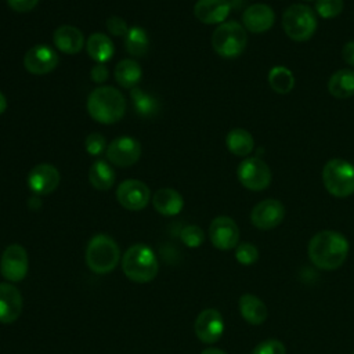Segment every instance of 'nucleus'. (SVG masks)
Wrapping results in <instances>:
<instances>
[{"instance_id":"f257e3e1","label":"nucleus","mask_w":354,"mask_h":354,"mask_svg":"<svg viewBox=\"0 0 354 354\" xmlns=\"http://www.w3.org/2000/svg\"><path fill=\"white\" fill-rule=\"evenodd\" d=\"M307 253L315 267L332 271L344 263L348 254V242L343 234L324 230L310 239Z\"/></svg>"},{"instance_id":"f03ea898","label":"nucleus","mask_w":354,"mask_h":354,"mask_svg":"<svg viewBox=\"0 0 354 354\" xmlns=\"http://www.w3.org/2000/svg\"><path fill=\"white\" fill-rule=\"evenodd\" d=\"M87 111L95 122L112 124L124 116L126 100L115 87L100 86L88 94Z\"/></svg>"},{"instance_id":"7ed1b4c3","label":"nucleus","mask_w":354,"mask_h":354,"mask_svg":"<svg viewBox=\"0 0 354 354\" xmlns=\"http://www.w3.org/2000/svg\"><path fill=\"white\" fill-rule=\"evenodd\" d=\"M122 268L130 281L138 283L151 282L159 271L158 259L153 250L145 243H134L124 252Z\"/></svg>"},{"instance_id":"20e7f679","label":"nucleus","mask_w":354,"mask_h":354,"mask_svg":"<svg viewBox=\"0 0 354 354\" xmlns=\"http://www.w3.org/2000/svg\"><path fill=\"white\" fill-rule=\"evenodd\" d=\"M118 243L105 234L94 235L86 248V264L95 274L111 272L119 263Z\"/></svg>"},{"instance_id":"39448f33","label":"nucleus","mask_w":354,"mask_h":354,"mask_svg":"<svg viewBox=\"0 0 354 354\" xmlns=\"http://www.w3.org/2000/svg\"><path fill=\"white\" fill-rule=\"evenodd\" d=\"M317 14L306 4H292L282 14V28L293 41H307L317 30Z\"/></svg>"},{"instance_id":"423d86ee","label":"nucleus","mask_w":354,"mask_h":354,"mask_svg":"<svg viewBox=\"0 0 354 354\" xmlns=\"http://www.w3.org/2000/svg\"><path fill=\"white\" fill-rule=\"evenodd\" d=\"M322 183L326 191L336 198L354 194V165L346 159H329L322 169Z\"/></svg>"},{"instance_id":"0eeeda50","label":"nucleus","mask_w":354,"mask_h":354,"mask_svg":"<svg viewBox=\"0 0 354 354\" xmlns=\"http://www.w3.org/2000/svg\"><path fill=\"white\" fill-rule=\"evenodd\" d=\"M246 44V29L236 21L223 22L213 30L212 47L223 58H235L241 55Z\"/></svg>"},{"instance_id":"6e6552de","label":"nucleus","mask_w":354,"mask_h":354,"mask_svg":"<svg viewBox=\"0 0 354 354\" xmlns=\"http://www.w3.org/2000/svg\"><path fill=\"white\" fill-rule=\"evenodd\" d=\"M239 183L250 191H263L271 183V170L268 165L257 156L243 159L236 169Z\"/></svg>"},{"instance_id":"1a4fd4ad","label":"nucleus","mask_w":354,"mask_h":354,"mask_svg":"<svg viewBox=\"0 0 354 354\" xmlns=\"http://www.w3.org/2000/svg\"><path fill=\"white\" fill-rule=\"evenodd\" d=\"M29 270V259L25 248L19 243L7 246L0 259L1 275L10 282L22 281Z\"/></svg>"},{"instance_id":"9d476101","label":"nucleus","mask_w":354,"mask_h":354,"mask_svg":"<svg viewBox=\"0 0 354 354\" xmlns=\"http://www.w3.org/2000/svg\"><path fill=\"white\" fill-rule=\"evenodd\" d=\"M141 156V144L130 136H120L106 147L108 160L119 167L133 166Z\"/></svg>"},{"instance_id":"9b49d317","label":"nucleus","mask_w":354,"mask_h":354,"mask_svg":"<svg viewBox=\"0 0 354 354\" xmlns=\"http://www.w3.org/2000/svg\"><path fill=\"white\" fill-rule=\"evenodd\" d=\"M149 196L148 185L140 180H124L116 188V199L127 210H142L148 205Z\"/></svg>"},{"instance_id":"f8f14e48","label":"nucleus","mask_w":354,"mask_h":354,"mask_svg":"<svg viewBox=\"0 0 354 354\" xmlns=\"http://www.w3.org/2000/svg\"><path fill=\"white\" fill-rule=\"evenodd\" d=\"M58 62L57 51L46 44H36L24 55V66L32 75H47L57 68Z\"/></svg>"},{"instance_id":"ddd939ff","label":"nucleus","mask_w":354,"mask_h":354,"mask_svg":"<svg viewBox=\"0 0 354 354\" xmlns=\"http://www.w3.org/2000/svg\"><path fill=\"white\" fill-rule=\"evenodd\" d=\"M285 217V206L278 199L260 201L250 212V221L259 230H272L278 227Z\"/></svg>"},{"instance_id":"4468645a","label":"nucleus","mask_w":354,"mask_h":354,"mask_svg":"<svg viewBox=\"0 0 354 354\" xmlns=\"http://www.w3.org/2000/svg\"><path fill=\"white\" fill-rule=\"evenodd\" d=\"M209 238L214 248L220 250H230L238 246L239 228L231 217L218 216L213 218L209 225Z\"/></svg>"},{"instance_id":"2eb2a0df","label":"nucleus","mask_w":354,"mask_h":354,"mask_svg":"<svg viewBox=\"0 0 354 354\" xmlns=\"http://www.w3.org/2000/svg\"><path fill=\"white\" fill-rule=\"evenodd\" d=\"M194 330L201 342L206 344L216 343L224 332L223 315L216 308H206L201 311L195 319Z\"/></svg>"},{"instance_id":"dca6fc26","label":"nucleus","mask_w":354,"mask_h":354,"mask_svg":"<svg viewBox=\"0 0 354 354\" xmlns=\"http://www.w3.org/2000/svg\"><path fill=\"white\" fill-rule=\"evenodd\" d=\"M61 176L55 166L50 163H40L35 166L26 178L29 189L35 195H48L54 192L59 184Z\"/></svg>"},{"instance_id":"f3484780","label":"nucleus","mask_w":354,"mask_h":354,"mask_svg":"<svg viewBox=\"0 0 354 354\" xmlns=\"http://www.w3.org/2000/svg\"><path fill=\"white\" fill-rule=\"evenodd\" d=\"M243 28L252 33H263L272 28L275 22L274 10L264 3H254L242 14Z\"/></svg>"},{"instance_id":"a211bd4d","label":"nucleus","mask_w":354,"mask_h":354,"mask_svg":"<svg viewBox=\"0 0 354 354\" xmlns=\"http://www.w3.org/2000/svg\"><path fill=\"white\" fill-rule=\"evenodd\" d=\"M22 311L21 292L11 283H0V322L12 324Z\"/></svg>"},{"instance_id":"6ab92c4d","label":"nucleus","mask_w":354,"mask_h":354,"mask_svg":"<svg viewBox=\"0 0 354 354\" xmlns=\"http://www.w3.org/2000/svg\"><path fill=\"white\" fill-rule=\"evenodd\" d=\"M231 11L228 0H198L194 6V15L203 24H223Z\"/></svg>"},{"instance_id":"aec40b11","label":"nucleus","mask_w":354,"mask_h":354,"mask_svg":"<svg viewBox=\"0 0 354 354\" xmlns=\"http://www.w3.org/2000/svg\"><path fill=\"white\" fill-rule=\"evenodd\" d=\"M53 41L57 50L64 54H77L84 46L83 32L72 25H61L53 35Z\"/></svg>"},{"instance_id":"412c9836","label":"nucleus","mask_w":354,"mask_h":354,"mask_svg":"<svg viewBox=\"0 0 354 354\" xmlns=\"http://www.w3.org/2000/svg\"><path fill=\"white\" fill-rule=\"evenodd\" d=\"M152 205L162 216H176L184 207V199L173 188H160L152 196Z\"/></svg>"},{"instance_id":"4be33fe9","label":"nucleus","mask_w":354,"mask_h":354,"mask_svg":"<svg viewBox=\"0 0 354 354\" xmlns=\"http://www.w3.org/2000/svg\"><path fill=\"white\" fill-rule=\"evenodd\" d=\"M238 306L242 318L250 325H261L267 319V306L254 295H242Z\"/></svg>"},{"instance_id":"5701e85b","label":"nucleus","mask_w":354,"mask_h":354,"mask_svg":"<svg viewBox=\"0 0 354 354\" xmlns=\"http://www.w3.org/2000/svg\"><path fill=\"white\" fill-rule=\"evenodd\" d=\"M86 50L91 59L97 64H104L113 57L115 46L113 41L104 33H93L86 40Z\"/></svg>"},{"instance_id":"b1692460","label":"nucleus","mask_w":354,"mask_h":354,"mask_svg":"<svg viewBox=\"0 0 354 354\" xmlns=\"http://www.w3.org/2000/svg\"><path fill=\"white\" fill-rule=\"evenodd\" d=\"M328 91L335 98H350L354 95V71L339 69L328 80Z\"/></svg>"},{"instance_id":"393cba45","label":"nucleus","mask_w":354,"mask_h":354,"mask_svg":"<svg viewBox=\"0 0 354 354\" xmlns=\"http://www.w3.org/2000/svg\"><path fill=\"white\" fill-rule=\"evenodd\" d=\"M225 145L235 156H248L254 149V138L248 130L236 127L228 131Z\"/></svg>"},{"instance_id":"a878e982","label":"nucleus","mask_w":354,"mask_h":354,"mask_svg":"<svg viewBox=\"0 0 354 354\" xmlns=\"http://www.w3.org/2000/svg\"><path fill=\"white\" fill-rule=\"evenodd\" d=\"M115 79L124 88H134L142 76L141 65L134 59H122L115 66Z\"/></svg>"},{"instance_id":"bb28decb","label":"nucleus","mask_w":354,"mask_h":354,"mask_svg":"<svg viewBox=\"0 0 354 354\" xmlns=\"http://www.w3.org/2000/svg\"><path fill=\"white\" fill-rule=\"evenodd\" d=\"M115 178H116L115 171L108 162L98 159L90 166L88 181L95 189L98 191L109 189L115 184Z\"/></svg>"},{"instance_id":"cd10ccee","label":"nucleus","mask_w":354,"mask_h":354,"mask_svg":"<svg viewBox=\"0 0 354 354\" xmlns=\"http://www.w3.org/2000/svg\"><path fill=\"white\" fill-rule=\"evenodd\" d=\"M268 84L278 94H288L295 87V76L286 66H274L268 72Z\"/></svg>"},{"instance_id":"c85d7f7f","label":"nucleus","mask_w":354,"mask_h":354,"mask_svg":"<svg viewBox=\"0 0 354 354\" xmlns=\"http://www.w3.org/2000/svg\"><path fill=\"white\" fill-rule=\"evenodd\" d=\"M124 47L133 57H142L147 54L149 47V39L147 32L141 26L129 28L124 36Z\"/></svg>"},{"instance_id":"c756f323","label":"nucleus","mask_w":354,"mask_h":354,"mask_svg":"<svg viewBox=\"0 0 354 354\" xmlns=\"http://www.w3.org/2000/svg\"><path fill=\"white\" fill-rule=\"evenodd\" d=\"M130 97L134 104L136 112L140 113L141 116L148 118V116L155 115V112L158 111V101L152 95L145 93L144 90L134 87L130 91Z\"/></svg>"},{"instance_id":"7c9ffc66","label":"nucleus","mask_w":354,"mask_h":354,"mask_svg":"<svg viewBox=\"0 0 354 354\" xmlns=\"http://www.w3.org/2000/svg\"><path fill=\"white\" fill-rule=\"evenodd\" d=\"M344 8L343 0H317L315 14L324 19L336 18Z\"/></svg>"},{"instance_id":"2f4dec72","label":"nucleus","mask_w":354,"mask_h":354,"mask_svg":"<svg viewBox=\"0 0 354 354\" xmlns=\"http://www.w3.org/2000/svg\"><path fill=\"white\" fill-rule=\"evenodd\" d=\"M235 259L242 266H252L259 259V250L253 243L242 242L235 249Z\"/></svg>"},{"instance_id":"473e14b6","label":"nucleus","mask_w":354,"mask_h":354,"mask_svg":"<svg viewBox=\"0 0 354 354\" xmlns=\"http://www.w3.org/2000/svg\"><path fill=\"white\" fill-rule=\"evenodd\" d=\"M180 238H181V241L184 242L185 246L198 248L205 241V232L198 225H187V227L183 228V231L180 234Z\"/></svg>"},{"instance_id":"72a5a7b5","label":"nucleus","mask_w":354,"mask_h":354,"mask_svg":"<svg viewBox=\"0 0 354 354\" xmlns=\"http://www.w3.org/2000/svg\"><path fill=\"white\" fill-rule=\"evenodd\" d=\"M250 354H286V347L281 340L267 339L260 342Z\"/></svg>"},{"instance_id":"f704fd0d","label":"nucleus","mask_w":354,"mask_h":354,"mask_svg":"<svg viewBox=\"0 0 354 354\" xmlns=\"http://www.w3.org/2000/svg\"><path fill=\"white\" fill-rule=\"evenodd\" d=\"M84 148L93 156L102 153L106 149L105 137L101 133H90L84 140Z\"/></svg>"},{"instance_id":"c9c22d12","label":"nucleus","mask_w":354,"mask_h":354,"mask_svg":"<svg viewBox=\"0 0 354 354\" xmlns=\"http://www.w3.org/2000/svg\"><path fill=\"white\" fill-rule=\"evenodd\" d=\"M106 29L111 35L113 36H119V37H124L127 30H129V26L126 24V21L120 17H116V15H112L106 19Z\"/></svg>"},{"instance_id":"e433bc0d","label":"nucleus","mask_w":354,"mask_h":354,"mask_svg":"<svg viewBox=\"0 0 354 354\" xmlns=\"http://www.w3.org/2000/svg\"><path fill=\"white\" fill-rule=\"evenodd\" d=\"M39 0H7L11 10L17 12H28L37 6Z\"/></svg>"},{"instance_id":"4c0bfd02","label":"nucleus","mask_w":354,"mask_h":354,"mask_svg":"<svg viewBox=\"0 0 354 354\" xmlns=\"http://www.w3.org/2000/svg\"><path fill=\"white\" fill-rule=\"evenodd\" d=\"M108 76H109L108 68H106L104 64H95V65L91 68L90 79H91L94 83H104V82L108 79Z\"/></svg>"},{"instance_id":"58836bf2","label":"nucleus","mask_w":354,"mask_h":354,"mask_svg":"<svg viewBox=\"0 0 354 354\" xmlns=\"http://www.w3.org/2000/svg\"><path fill=\"white\" fill-rule=\"evenodd\" d=\"M342 57L347 65L354 66V40H350L343 46Z\"/></svg>"},{"instance_id":"ea45409f","label":"nucleus","mask_w":354,"mask_h":354,"mask_svg":"<svg viewBox=\"0 0 354 354\" xmlns=\"http://www.w3.org/2000/svg\"><path fill=\"white\" fill-rule=\"evenodd\" d=\"M201 354H227V353L217 347H209V348H205Z\"/></svg>"},{"instance_id":"a19ab883","label":"nucleus","mask_w":354,"mask_h":354,"mask_svg":"<svg viewBox=\"0 0 354 354\" xmlns=\"http://www.w3.org/2000/svg\"><path fill=\"white\" fill-rule=\"evenodd\" d=\"M7 109V100L4 97V94L0 91V115Z\"/></svg>"},{"instance_id":"79ce46f5","label":"nucleus","mask_w":354,"mask_h":354,"mask_svg":"<svg viewBox=\"0 0 354 354\" xmlns=\"http://www.w3.org/2000/svg\"><path fill=\"white\" fill-rule=\"evenodd\" d=\"M304 1H313V0H304Z\"/></svg>"},{"instance_id":"37998d69","label":"nucleus","mask_w":354,"mask_h":354,"mask_svg":"<svg viewBox=\"0 0 354 354\" xmlns=\"http://www.w3.org/2000/svg\"><path fill=\"white\" fill-rule=\"evenodd\" d=\"M353 354H354V351H353Z\"/></svg>"}]
</instances>
